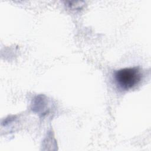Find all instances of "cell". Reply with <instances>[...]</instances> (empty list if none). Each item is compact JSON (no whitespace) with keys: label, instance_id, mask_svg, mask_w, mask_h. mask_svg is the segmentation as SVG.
I'll return each mask as SVG.
<instances>
[{"label":"cell","instance_id":"6da1fadb","mask_svg":"<svg viewBox=\"0 0 151 151\" xmlns=\"http://www.w3.org/2000/svg\"><path fill=\"white\" fill-rule=\"evenodd\" d=\"M140 78V71L136 67L123 68L115 73V79L117 84L124 90H129L136 86Z\"/></svg>","mask_w":151,"mask_h":151}]
</instances>
